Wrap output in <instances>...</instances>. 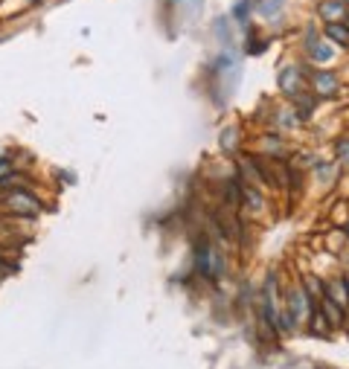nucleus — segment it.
I'll list each match as a JSON object with an SVG mask.
<instances>
[{
	"label": "nucleus",
	"instance_id": "nucleus-16",
	"mask_svg": "<svg viewBox=\"0 0 349 369\" xmlns=\"http://www.w3.org/2000/svg\"><path fill=\"white\" fill-rule=\"evenodd\" d=\"M343 230H346V239H349V224H346V227H343Z\"/></svg>",
	"mask_w": 349,
	"mask_h": 369
},
{
	"label": "nucleus",
	"instance_id": "nucleus-15",
	"mask_svg": "<svg viewBox=\"0 0 349 369\" xmlns=\"http://www.w3.org/2000/svg\"><path fill=\"white\" fill-rule=\"evenodd\" d=\"M343 24H346V27H349V12H346V21H343Z\"/></svg>",
	"mask_w": 349,
	"mask_h": 369
},
{
	"label": "nucleus",
	"instance_id": "nucleus-9",
	"mask_svg": "<svg viewBox=\"0 0 349 369\" xmlns=\"http://www.w3.org/2000/svg\"><path fill=\"white\" fill-rule=\"evenodd\" d=\"M294 105H297V116H300V120H308L312 111H315V105H317V96L315 93H300L297 99H294Z\"/></svg>",
	"mask_w": 349,
	"mask_h": 369
},
{
	"label": "nucleus",
	"instance_id": "nucleus-1",
	"mask_svg": "<svg viewBox=\"0 0 349 369\" xmlns=\"http://www.w3.org/2000/svg\"><path fill=\"white\" fill-rule=\"evenodd\" d=\"M196 267H198V274H201L204 279H221L224 270H227L224 253H221V250L212 244L207 236H201V242H198V247H196Z\"/></svg>",
	"mask_w": 349,
	"mask_h": 369
},
{
	"label": "nucleus",
	"instance_id": "nucleus-13",
	"mask_svg": "<svg viewBox=\"0 0 349 369\" xmlns=\"http://www.w3.org/2000/svg\"><path fill=\"white\" fill-rule=\"evenodd\" d=\"M4 174H12V160H0V181H4Z\"/></svg>",
	"mask_w": 349,
	"mask_h": 369
},
{
	"label": "nucleus",
	"instance_id": "nucleus-8",
	"mask_svg": "<svg viewBox=\"0 0 349 369\" xmlns=\"http://www.w3.org/2000/svg\"><path fill=\"white\" fill-rule=\"evenodd\" d=\"M323 32H326V38H329L332 44L349 50V27H346V24H326Z\"/></svg>",
	"mask_w": 349,
	"mask_h": 369
},
{
	"label": "nucleus",
	"instance_id": "nucleus-10",
	"mask_svg": "<svg viewBox=\"0 0 349 369\" xmlns=\"http://www.w3.org/2000/svg\"><path fill=\"white\" fill-rule=\"evenodd\" d=\"M308 323H312V326H308V332H312V335H329V328H332L320 308H315V312L308 314Z\"/></svg>",
	"mask_w": 349,
	"mask_h": 369
},
{
	"label": "nucleus",
	"instance_id": "nucleus-3",
	"mask_svg": "<svg viewBox=\"0 0 349 369\" xmlns=\"http://www.w3.org/2000/svg\"><path fill=\"white\" fill-rule=\"evenodd\" d=\"M303 79H306V73L300 64H291L280 73V90L285 96H291V99H297V96L303 93Z\"/></svg>",
	"mask_w": 349,
	"mask_h": 369
},
{
	"label": "nucleus",
	"instance_id": "nucleus-4",
	"mask_svg": "<svg viewBox=\"0 0 349 369\" xmlns=\"http://www.w3.org/2000/svg\"><path fill=\"white\" fill-rule=\"evenodd\" d=\"M6 207H9L12 212H21V216H35L41 204H38V198H32L29 192L15 189V192H9V195H6Z\"/></svg>",
	"mask_w": 349,
	"mask_h": 369
},
{
	"label": "nucleus",
	"instance_id": "nucleus-14",
	"mask_svg": "<svg viewBox=\"0 0 349 369\" xmlns=\"http://www.w3.org/2000/svg\"><path fill=\"white\" fill-rule=\"evenodd\" d=\"M343 282H346V294H349V274H343Z\"/></svg>",
	"mask_w": 349,
	"mask_h": 369
},
{
	"label": "nucleus",
	"instance_id": "nucleus-2",
	"mask_svg": "<svg viewBox=\"0 0 349 369\" xmlns=\"http://www.w3.org/2000/svg\"><path fill=\"white\" fill-rule=\"evenodd\" d=\"M308 85H312V93L323 96V99H332V96L341 93V79L332 70H312L308 73Z\"/></svg>",
	"mask_w": 349,
	"mask_h": 369
},
{
	"label": "nucleus",
	"instance_id": "nucleus-11",
	"mask_svg": "<svg viewBox=\"0 0 349 369\" xmlns=\"http://www.w3.org/2000/svg\"><path fill=\"white\" fill-rule=\"evenodd\" d=\"M308 55H312L315 58V62H329V58H332L335 55V50L332 47H326V44H317V38H315V44H308Z\"/></svg>",
	"mask_w": 349,
	"mask_h": 369
},
{
	"label": "nucleus",
	"instance_id": "nucleus-6",
	"mask_svg": "<svg viewBox=\"0 0 349 369\" xmlns=\"http://www.w3.org/2000/svg\"><path fill=\"white\" fill-rule=\"evenodd\" d=\"M320 312L326 314V320H329V326H332V328H341V326L346 323V317H349L343 308H341L338 302H332L326 294H323V300H320Z\"/></svg>",
	"mask_w": 349,
	"mask_h": 369
},
{
	"label": "nucleus",
	"instance_id": "nucleus-12",
	"mask_svg": "<svg viewBox=\"0 0 349 369\" xmlns=\"http://www.w3.org/2000/svg\"><path fill=\"white\" fill-rule=\"evenodd\" d=\"M335 151H338V160H341L343 166H349V137H343V140H338V146H335Z\"/></svg>",
	"mask_w": 349,
	"mask_h": 369
},
{
	"label": "nucleus",
	"instance_id": "nucleus-5",
	"mask_svg": "<svg viewBox=\"0 0 349 369\" xmlns=\"http://www.w3.org/2000/svg\"><path fill=\"white\" fill-rule=\"evenodd\" d=\"M346 12H349L346 0H323V4L317 6V15L323 18L326 24H343L346 21Z\"/></svg>",
	"mask_w": 349,
	"mask_h": 369
},
{
	"label": "nucleus",
	"instance_id": "nucleus-7",
	"mask_svg": "<svg viewBox=\"0 0 349 369\" xmlns=\"http://www.w3.org/2000/svg\"><path fill=\"white\" fill-rule=\"evenodd\" d=\"M242 207H247L250 212H262L265 209L262 192L256 186H250V183H242Z\"/></svg>",
	"mask_w": 349,
	"mask_h": 369
}]
</instances>
